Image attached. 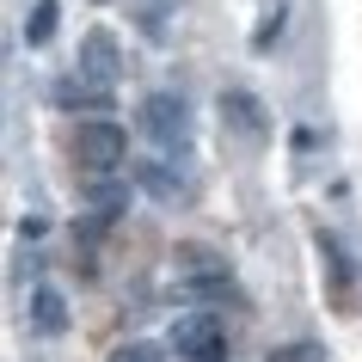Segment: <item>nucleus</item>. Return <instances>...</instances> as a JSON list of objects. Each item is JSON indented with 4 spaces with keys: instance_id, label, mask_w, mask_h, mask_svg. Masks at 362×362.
I'll return each instance as SVG.
<instances>
[{
    "instance_id": "nucleus-2",
    "label": "nucleus",
    "mask_w": 362,
    "mask_h": 362,
    "mask_svg": "<svg viewBox=\"0 0 362 362\" xmlns=\"http://www.w3.org/2000/svg\"><path fill=\"white\" fill-rule=\"evenodd\" d=\"M135 123H141V135H148L160 153H185L191 148V105L178 93H148L135 105Z\"/></svg>"
},
{
    "instance_id": "nucleus-6",
    "label": "nucleus",
    "mask_w": 362,
    "mask_h": 362,
    "mask_svg": "<svg viewBox=\"0 0 362 362\" xmlns=\"http://www.w3.org/2000/svg\"><path fill=\"white\" fill-rule=\"evenodd\" d=\"M74 74H86L93 86H117V80H123V49H117V37L105 31V25L80 31V49H74Z\"/></svg>"
},
{
    "instance_id": "nucleus-9",
    "label": "nucleus",
    "mask_w": 362,
    "mask_h": 362,
    "mask_svg": "<svg viewBox=\"0 0 362 362\" xmlns=\"http://www.w3.org/2000/svg\"><path fill=\"white\" fill-rule=\"evenodd\" d=\"M25 313H31V332H43V338H62V332H68V295L49 288V283L31 288V307H25Z\"/></svg>"
},
{
    "instance_id": "nucleus-8",
    "label": "nucleus",
    "mask_w": 362,
    "mask_h": 362,
    "mask_svg": "<svg viewBox=\"0 0 362 362\" xmlns=\"http://www.w3.org/2000/svg\"><path fill=\"white\" fill-rule=\"evenodd\" d=\"M49 98H56L62 111H93V117L111 111V86H93L86 74H62L56 86H49Z\"/></svg>"
},
{
    "instance_id": "nucleus-16",
    "label": "nucleus",
    "mask_w": 362,
    "mask_h": 362,
    "mask_svg": "<svg viewBox=\"0 0 362 362\" xmlns=\"http://www.w3.org/2000/svg\"><path fill=\"white\" fill-rule=\"evenodd\" d=\"M264 362H325V344L320 338H295V344H276Z\"/></svg>"
},
{
    "instance_id": "nucleus-5",
    "label": "nucleus",
    "mask_w": 362,
    "mask_h": 362,
    "mask_svg": "<svg viewBox=\"0 0 362 362\" xmlns=\"http://www.w3.org/2000/svg\"><path fill=\"white\" fill-rule=\"evenodd\" d=\"M313 252H320V270H325V295H332V313H350L356 307V264H350V252L332 228L313 233Z\"/></svg>"
},
{
    "instance_id": "nucleus-7",
    "label": "nucleus",
    "mask_w": 362,
    "mask_h": 362,
    "mask_svg": "<svg viewBox=\"0 0 362 362\" xmlns=\"http://www.w3.org/2000/svg\"><path fill=\"white\" fill-rule=\"evenodd\" d=\"M129 197H135V185H123V178H86L80 185V215H98L105 228H117L123 215H129Z\"/></svg>"
},
{
    "instance_id": "nucleus-18",
    "label": "nucleus",
    "mask_w": 362,
    "mask_h": 362,
    "mask_svg": "<svg viewBox=\"0 0 362 362\" xmlns=\"http://www.w3.org/2000/svg\"><path fill=\"white\" fill-rule=\"evenodd\" d=\"M19 233H25V240H43V233H49V221H43V215H25Z\"/></svg>"
},
{
    "instance_id": "nucleus-17",
    "label": "nucleus",
    "mask_w": 362,
    "mask_h": 362,
    "mask_svg": "<svg viewBox=\"0 0 362 362\" xmlns=\"http://www.w3.org/2000/svg\"><path fill=\"white\" fill-rule=\"evenodd\" d=\"M105 362H166V350H160L153 338H129V344H117Z\"/></svg>"
},
{
    "instance_id": "nucleus-1",
    "label": "nucleus",
    "mask_w": 362,
    "mask_h": 362,
    "mask_svg": "<svg viewBox=\"0 0 362 362\" xmlns=\"http://www.w3.org/2000/svg\"><path fill=\"white\" fill-rule=\"evenodd\" d=\"M68 160H74L86 178H111V172L129 160V129L111 123V117H80L74 135H68Z\"/></svg>"
},
{
    "instance_id": "nucleus-13",
    "label": "nucleus",
    "mask_w": 362,
    "mask_h": 362,
    "mask_svg": "<svg viewBox=\"0 0 362 362\" xmlns=\"http://www.w3.org/2000/svg\"><path fill=\"white\" fill-rule=\"evenodd\" d=\"M56 19H62V0H37V6L25 13V43H31V49H43V43L56 37Z\"/></svg>"
},
{
    "instance_id": "nucleus-11",
    "label": "nucleus",
    "mask_w": 362,
    "mask_h": 362,
    "mask_svg": "<svg viewBox=\"0 0 362 362\" xmlns=\"http://www.w3.org/2000/svg\"><path fill=\"white\" fill-rule=\"evenodd\" d=\"M178 295L185 301H233L240 288H233V270H221V276H178Z\"/></svg>"
},
{
    "instance_id": "nucleus-14",
    "label": "nucleus",
    "mask_w": 362,
    "mask_h": 362,
    "mask_svg": "<svg viewBox=\"0 0 362 362\" xmlns=\"http://www.w3.org/2000/svg\"><path fill=\"white\" fill-rule=\"evenodd\" d=\"M283 19H288V0H264V13H258V31H252V49L270 56L276 37H283Z\"/></svg>"
},
{
    "instance_id": "nucleus-19",
    "label": "nucleus",
    "mask_w": 362,
    "mask_h": 362,
    "mask_svg": "<svg viewBox=\"0 0 362 362\" xmlns=\"http://www.w3.org/2000/svg\"><path fill=\"white\" fill-rule=\"evenodd\" d=\"M93 6H111V0H93Z\"/></svg>"
},
{
    "instance_id": "nucleus-3",
    "label": "nucleus",
    "mask_w": 362,
    "mask_h": 362,
    "mask_svg": "<svg viewBox=\"0 0 362 362\" xmlns=\"http://www.w3.org/2000/svg\"><path fill=\"white\" fill-rule=\"evenodd\" d=\"M172 350H178V362H221L228 356V332H221V320L215 313H178L172 320Z\"/></svg>"
},
{
    "instance_id": "nucleus-15",
    "label": "nucleus",
    "mask_w": 362,
    "mask_h": 362,
    "mask_svg": "<svg viewBox=\"0 0 362 362\" xmlns=\"http://www.w3.org/2000/svg\"><path fill=\"white\" fill-rule=\"evenodd\" d=\"M129 6H135V25H141L148 37H160V31H166V19L185 6V0H129Z\"/></svg>"
},
{
    "instance_id": "nucleus-10",
    "label": "nucleus",
    "mask_w": 362,
    "mask_h": 362,
    "mask_svg": "<svg viewBox=\"0 0 362 362\" xmlns=\"http://www.w3.org/2000/svg\"><path fill=\"white\" fill-rule=\"evenodd\" d=\"M172 264H178V276H221L228 258L215 246H203V240H178V246H172Z\"/></svg>"
},
{
    "instance_id": "nucleus-4",
    "label": "nucleus",
    "mask_w": 362,
    "mask_h": 362,
    "mask_svg": "<svg viewBox=\"0 0 362 362\" xmlns=\"http://www.w3.org/2000/svg\"><path fill=\"white\" fill-rule=\"evenodd\" d=\"M215 111L228 123V135H240L246 148H264L270 141V111H264V98L252 93V86H228V93L215 98Z\"/></svg>"
},
{
    "instance_id": "nucleus-12",
    "label": "nucleus",
    "mask_w": 362,
    "mask_h": 362,
    "mask_svg": "<svg viewBox=\"0 0 362 362\" xmlns=\"http://www.w3.org/2000/svg\"><path fill=\"white\" fill-rule=\"evenodd\" d=\"M129 178H135V185H141L148 197H160V203H172V197H178V178H172V166H166V160H141V166H135Z\"/></svg>"
}]
</instances>
